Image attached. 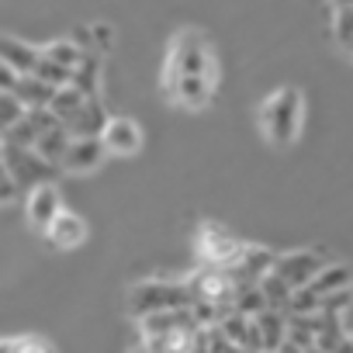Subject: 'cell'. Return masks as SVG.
I'll list each match as a JSON object with an SVG mask.
<instances>
[{"label": "cell", "instance_id": "obj_1", "mask_svg": "<svg viewBox=\"0 0 353 353\" xmlns=\"http://www.w3.org/2000/svg\"><path fill=\"white\" fill-rule=\"evenodd\" d=\"M301 114H305V104H301V90L294 87H284L277 94H270L260 108V128L267 135V142L274 145H291L301 132Z\"/></svg>", "mask_w": 353, "mask_h": 353}, {"label": "cell", "instance_id": "obj_2", "mask_svg": "<svg viewBox=\"0 0 353 353\" xmlns=\"http://www.w3.org/2000/svg\"><path fill=\"white\" fill-rule=\"evenodd\" d=\"M194 294L191 284L184 281H139L128 291V308L142 319L152 312H170V308H191Z\"/></svg>", "mask_w": 353, "mask_h": 353}, {"label": "cell", "instance_id": "obj_3", "mask_svg": "<svg viewBox=\"0 0 353 353\" xmlns=\"http://www.w3.org/2000/svg\"><path fill=\"white\" fill-rule=\"evenodd\" d=\"M176 77H212V49L198 32L176 35V42L170 49L166 80H176Z\"/></svg>", "mask_w": 353, "mask_h": 353}, {"label": "cell", "instance_id": "obj_4", "mask_svg": "<svg viewBox=\"0 0 353 353\" xmlns=\"http://www.w3.org/2000/svg\"><path fill=\"white\" fill-rule=\"evenodd\" d=\"M0 159H4L8 173L18 181V188L49 184V181H56V173H59V166L46 163L35 149H28V145H14V142H4V145H0Z\"/></svg>", "mask_w": 353, "mask_h": 353}, {"label": "cell", "instance_id": "obj_5", "mask_svg": "<svg viewBox=\"0 0 353 353\" xmlns=\"http://www.w3.org/2000/svg\"><path fill=\"white\" fill-rule=\"evenodd\" d=\"M108 149L101 142V135H73L63 159H59V170L66 173H94L101 163H104Z\"/></svg>", "mask_w": 353, "mask_h": 353}, {"label": "cell", "instance_id": "obj_6", "mask_svg": "<svg viewBox=\"0 0 353 353\" xmlns=\"http://www.w3.org/2000/svg\"><path fill=\"white\" fill-rule=\"evenodd\" d=\"M322 256L319 253H312V250H294V253H284V256H274V274L281 277V281H288L291 288H305L319 270H322Z\"/></svg>", "mask_w": 353, "mask_h": 353}, {"label": "cell", "instance_id": "obj_7", "mask_svg": "<svg viewBox=\"0 0 353 353\" xmlns=\"http://www.w3.org/2000/svg\"><path fill=\"white\" fill-rule=\"evenodd\" d=\"M198 329L191 308H170V312H152V315H142V332L145 339H156V336H191Z\"/></svg>", "mask_w": 353, "mask_h": 353}, {"label": "cell", "instance_id": "obj_8", "mask_svg": "<svg viewBox=\"0 0 353 353\" xmlns=\"http://www.w3.org/2000/svg\"><path fill=\"white\" fill-rule=\"evenodd\" d=\"M101 142L114 156H132L142 149V128L132 118H108L101 128Z\"/></svg>", "mask_w": 353, "mask_h": 353}, {"label": "cell", "instance_id": "obj_9", "mask_svg": "<svg viewBox=\"0 0 353 353\" xmlns=\"http://www.w3.org/2000/svg\"><path fill=\"white\" fill-rule=\"evenodd\" d=\"M63 212V198H59V191H56V184L49 181V184H35V188H28V201H25V215H28V222L35 225V229H49V222L56 219Z\"/></svg>", "mask_w": 353, "mask_h": 353}, {"label": "cell", "instance_id": "obj_10", "mask_svg": "<svg viewBox=\"0 0 353 353\" xmlns=\"http://www.w3.org/2000/svg\"><path fill=\"white\" fill-rule=\"evenodd\" d=\"M270 267H274V253H270V250H263V246H246V250L225 267V274H229L232 284H256Z\"/></svg>", "mask_w": 353, "mask_h": 353}, {"label": "cell", "instance_id": "obj_11", "mask_svg": "<svg viewBox=\"0 0 353 353\" xmlns=\"http://www.w3.org/2000/svg\"><path fill=\"white\" fill-rule=\"evenodd\" d=\"M243 250H246V243H239V239L229 236L225 229L208 225V229L201 232V256H205L208 267H229Z\"/></svg>", "mask_w": 353, "mask_h": 353}, {"label": "cell", "instance_id": "obj_12", "mask_svg": "<svg viewBox=\"0 0 353 353\" xmlns=\"http://www.w3.org/2000/svg\"><path fill=\"white\" fill-rule=\"evenodd\" d=\"M46 236H49V243H52L56 250H73V246H80V243L87 239V222H83L80 215H73V212H59V215L49 222Z\"/></svg>", "mask_w": 353, "mask_h": 353}, {"label": "cell", "instance_id": "obj_13", "mask_svg": "<svg viewBox=\"0 0 353 353\" xmlns=\"http://www.w3.org/2000/svg\"><path fill=\"white\" fill-rule=\"evenodd\" d=\"M170 94L181 108L198 111L212 101V77H176V80H170Z\"/></svg>", "mask_w": 353, "mask_h": 353}, {"label": "cell", "instance_id": "obj_14", "mask_svg": "<svg viewBox=\"0 0 353 353\" xmlns=\"http://www.w3.org/2000/svg\"><path fill=\"white\" fill-rule=\"evenodd\" d=\"M104 121H108V111H104L101 97H87L83 108L66 121V132H70V135H101Z\"/></svg>", "mask_w": 353, "mask_h": 353}, {"label": "cell", "instance_id": "obj_15", "mask_svg": "<svg viewBox=\"0 0 353 353\" xmlns=\"http://www.w3.org/2000/svg\"><path fill=\"white\" fill-rule=\"evenodd\" d=\"M11 94H14L25 108H49V101H52L56 87H49V83H46V80H39L35 73H18V80H14Z\"/></svg>", "mask_w": 353, "mask_h": 353}, {"label": "cell", "instance_id": "obj_16", "mask_svg": "<svg viewBox=\"0 0 353 353\" xmlns=\"http://www.w3.org/2000/svg\"><path fill=\"white\" fill-rule=\"evenodd\" d=\"M256 329H260V343L263 350H277L284 339H288V312H277V308H263L253 315Z\"/></svg>", "mask_w": 353, "mask_h": 353}, {"label": "cell", "instance_id": "obj_17", "mask_svg": "<svg viewBox=\"0 0 353 353\" xmlns=\"http://www.w3.org/2000/svg\"><path fill=\"white\" fill-rule=\"evenodd\" d=\"M70 83L83 94V97H101V59L94 52H83V59L73 66Z\"/></svg>", "mask_w": 353, "mask_h": 353}, {"label": "cell", "instance_id": "obj_18", "mask_svg": "<svg viewBox=\"0 0 353 353\" xmlns=\"http://www.w3.org/2000/svg\"><path fill=\"white\" fill-rule=\"evenodd\" d=\"M308 288L322 298L329 291H343V288H353V270L346 263H322V270L308 281Z\"/></svg>", "mask_w": 353, "mask_h": 353}, {"label": "cell", "instance_id": "obj_19", "mask_svg": "<svg viewBox=\"0 0 353 353\" xmlns=\"http://www.w3.org/2000/svg\"><path fill=\"white\" fill-rule=\"evenodd\" d=\"M70 132H66V125L59 121V125H52L49 132H42L39 139H35V152L46 159V163H52V166H59V159H63V152H66V145H70Z\"/></svg>", "mask_w": 353, "mask_h": 353}, {"label": "cell", "instance_id": "obj_20", "mask_svg": "<svg viewBox=\"0 0 353 353\" xmlns=\"http://www.w3.org/2000/svg\"><path fill=\"white\" fill-rule=\"evenodd\" d=\"M0 59H4L8 66H14L18 73H28L35 66V59H39V49H32L21 39H11V35L0 32Z\"/></svg>", "mask_w": 353, "mask_h": 353}, {"label": "cell", "instance_id": "obj_21", "mask_svg": "<svg viewBox=\"0 0 353 353\" xmlns=\"http://www.w3.org/2000/svg\"><path fill=\"white\" fill-rule=\"evenodd\" d=\"M256 288H260V294H263V301H267V308H277V312H288V301H291V284L288 281H281L274 270H267L260 281H256Z\"/></svg>", "mask_w": 353, "mask_h": 353}, {"label": "cell", "instance_id": "obj_22", "mask_svg": "<svg viewBox=\"0 0 353 353\" xmlns=\"http://www.w3.org/2000/svg\"><path fill=\"white\" fill-rule=\"evenodd\" d=\"M83 101H87V97H83V94H80L73 83H66V87H56V94H52V101H49V111H52V114H56V118L66 125V121H70V118H73V114L83 108Z\"/></svg>", "mask_w": 353, "mask_h": 353}, {"label": "cell", "instance_id": "obj_23", "mask_svg": "<svg viewBox=\"0 0 353 353\" xmlns=\"http://www.w3.org/2000/svg\"><path fill=\"white\" fill-rule=\"evenodd\" d=\"M46 59H52V63H59V66H66V70H73L80 59H83V49L73 42V39H59V42H49L46 49H39Z\"/></svg>", "mask_w": 353, "mask_h": 353}, {"label": "cell", "instance_id": "obj_24", "mask_svg": "<svg viewBox=\"0 0 353 353\" xmlns=\"http://www.w3.org/2000/svg\"><path fill=\"white\" fill-rule=\"evenodd\" d=\"M28 73H35V77H39V80H46L49 87H66V83H70V77H73V70H66V66H59V63L46 59L42 52H39V59H35V66H32Z\"/></svg>", "mask_w": 353, "mask_h": 353}, {"label": "cell", "instance_id": "obj_25", "mask_svg": "<svg viewBox=\"0 0 353 353\" xmlns=\"http://www.w3.org/2000/svg\"><path fill=\"white\" fill-rule=\"evenodd\" d=\"M21 114H25V104L11 90H0V135H4L14 121H21Z\"/></svg>", "mask_w": 353, "mask_h": 353}, {"label": "cell", "instance_id": "obj_26", "mask_svg": "<svg viewBox=\"0 0 353 353\" xmlns=\"http://www.w3.org/2000/svg\"><path fill=\"white\" fill-rule=\"evenodd\" d=\"M332 32H336V42L339 46H353V4L346 8H336V21H332Z\"/></svg>", "mask_w": 353, "mask_h": 353}, {"label": "cell", "instance_id": "obj_27", "mask_svg": "<svg viewBox=\"0 0 353 353\" xmlns=\"http://www.w3.org/2000/svg\"><path fill=\"white\" fill-rule=\"evenodd\" d=\"M353 301V288H343V291H329L319 298V312H332V315H343L346 305Z\"/></svg>", "mask_w": 353, "mask_h": 353}, {"label": "cell", "instance_id": "obj_28", "mask_svg": "<svg viewBox=\"0 0 353 353\" xmlns=\"http://www.w3.org/2000/svg\"><path fill=\"white\" fill-rule=\"evenodd\" d=\"M21 194V188H18V181L8 173V166H4V159H0V205H11L14 198Z\"/></svg>", "mask_w": 353, "mask_h": 353}, {"label": "cell", "instance_id": "obj_29", "mask_svg": "<svg viewBox=\"0 0 353 353\" xmlns=\"http://www.w3.org/2000/svg\"><path fill=\"white\" fill-rule=\"evenodd\" d=\"M14 353H52V346H49L46 339L32 336V339H18V350H14Z\"/></svg>", "mask_w": 353, "mask_h": 353}, {"label": "cell", "instance_id": "obj_30", "mask_svg": "<svg viewBox=\"0 0 353 353\" xmlns=\"http://www.w3.org/2000/svg\"><path fill=\"white\" fill-rule=\"evenodd\" d=\"M90 35H94V46H97V49H111L114 28H111V25H108V28H104V25H90Z\"/></svg>", "mask_w": 353, "mask_h": 353}, {"label": "cell", "instance_id": "obj_31", "mask_svg": "<svg viewBox=\"0 0 353 353\" xmlns=\"http://www.w3.org/2000/svg\"><path fill=\"white\" fill-rule=\"evenodd\" d=\"M14 80H18V70H14V66H8L4 59H0V90H11V87H14Z\"/></svg>", "mask_w": 353, "mask_h": 353}, {"label": "cell", "instance_id": "obj_32", "mask_svg": "<svg viewBox=\"0 0 353 353\" xmlns=\"http://www.w3.org/2000/svg\"><path fill=\"white\" fill-rule=\"evenodd\" d=\"M274 353H305V346H298V343H291V339H284Z\"/></svg>", "mask_w": 353, "mask_h": 353}, {"label": "cell", "instance_id": "obj_33", "mask_svg": "<svg viewBox=\"0 0 353 353\" xmlns=\"http://www.w3.org/2000/svg\"><path fill=\"white\" fill-rule=\"evenodd\" d=\"M18 350V339H0V353H14Z\"/></svg>", "mask_w": 353, "mask_h": 353}, {"label": "cell", "instance_id": "obj_34", "mask_svg": "<svg viewBox=\"0 0 353 353\" xmlns=\"http://www.w3.org/2000/svg\"><path fill=\"white\" fill-rule=\"evenodd\" d=\"M332 353H353V339L346 336V339H343V343H339V346H336Z\"/></svg>", "mask_w": 353, "mask_h": 353}, {"label": "cell", "instance_id": "obj_35", "mask_svg": "<svg viewBox=\"0 0 353 353\" xmlns=\"http://www.w3.org/2000/svg\"><path fill=\"white\" fill-rule=\"evenodd\" d=\"M332 4H336V8H346V4H353V0H332Z\"/></svg>", "mask_w": 353, "mask_h": 353}, {"label": "cell", "instance_id": "obj_36", "mask_svg": "<svg viewBox=\"0 0 353 353\" xmlns=\"http://www.w3.org/2000/svg\"><path fill=\"white\" fill-rule=\"evenodd\" d=\"M132 353H152V350H149V346H139V350H132Z\"/></svg>", "mask_w": 353, "mask_h": 353}, {"label": "cell", "instance_id": "obj_37", "mask_svg": "<svg viewBox=\"0 0 353 353\" xmlns=\"http://www.w3.org/2000/svg\"><path fill=\"white\" fill-rule=\"evenodd\" d=\"M0 145H4V135H0Z\"/></svg>", "mask_w": 353, "mask_h": 353}]
</instances>
